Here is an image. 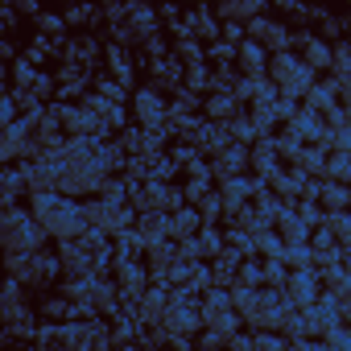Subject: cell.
Segmentation results:
<instances>
[]
</instances>
